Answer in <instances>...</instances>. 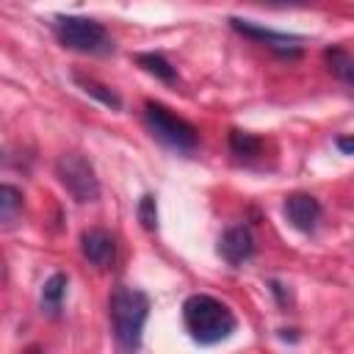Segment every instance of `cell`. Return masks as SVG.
Here are the masks:
<instances>
[{
    "mask_svg": "<svg viewBox=\"0 0 354 354\" xmlns=\"http://www.w3.org/2000/svg\"><path fill=\"white\" fill-rule=\"evenodd\" d=\"M183 324L188 335L202 346L221 343L235 332L232 310L207 293H194L183 301Z\"/></svg>",
    "mask_w": 354,
    "mask_h": 354,
    "instance_id": "1",
    "label": "cell"
},
{
    "mask_svg": "<svg viewBox=\"0 0 354 354\" xmlns=\"http://www.w3.org/2000/svg\"><path fill=\"white\" fill-rule=\"evenodd\" d=\"M108 313H111L116 346L122 351H138L141 348V332H144V324L149 315V296L138 288L119 285L111 293Z\"/></svg>",
    "mask_w": 354,
    "mask_h": 354,
    "instance_id": "2",
    "label": "cell"
},
{
    "mask_svg": "<svg viewBox=\"0 0 354 354\" xmlns=\"http://www.w3.org/2000/svg\"><path fill=\"white\" fill-rule=\"evenodd\" d=\"M144 122L152 130V136L158 141H163L171 149L180 152H191L199 144V133L194 124H188L185 119H180L177 113H171L166 105L160 102H147L144 105Z\"/></svg>",
    "mask_w": 354,
    "mask_h": 354,
    "instance_id": "3",
    "label": "cell"
},
{
    "mask_svg": "<svg viewBox=\"0 0 354 354\" xmlns=\"http://www.w3.org/2000/svg\"><path fill=\"white\" fill-rule=\"evenodd\" d=\"M53 30L58 36V41L69 50L77 53H108L113 50L111 36L105 33V28L88 17H55Z\"/></svg>",
    "mask_w": 354,
    "mask_h": 354,
    "instance_id": "4",
    "label": "cell"
},
{
    "mask_svg": "<svg viewBox=\"0 0 354 354\" xmlns=\"http://www.w3.org/2000/svg\"><path fill=\"white\" fill-rule=\"evenodd\" d=\"M55 174L75 202H94L100 196V180L94 174V166L83 155L77 152L61 155L55 160Z\"/></svg>",
    "mask_w": 354,
    "mask_h": 354,
    "instance_id": "5",
    "label": "cell"
},
{
    "mask_svg": "<svg viewBox=\"0 0 354 354\" xmlns=\"http://www.w3.org/2000/svg\"><path fill=\"white\" fill-rule=\"evenodd\" d=\"M230 25H232L238 33H243V36H249V39H254V41H263L266 47L277 50L279 55H299V41H301L299 36L279 33V30H268V28H260V25H254V22H249V19H238V17H232Z\"/></svg>",
    "mask_w": 354,
    "mask_h": 354,
    "instance_id": "6",
    "label": "cell"
},
{
    "mask_svg": "<svg viewBox=\"0 0 354 354\" xmlns=\"http://www.w3.org/2000/svg\"><path fill=\"white\" fill-rule=\"evenodd\" d=\"M218 254L230 263V266H241L254 254V238L246 227H230L221 238H218Z\"/></svg>",
    "mask_w": 354,
    "mask_h": 354,
    "instance_id": "7",
    "label": "cell"
},
{
    "mask_svg": "<svg viewBox=\"0 0 354 354\" xmlns=\"http://www.w3.org/2000/svg\"><path fill=\"white\" fill-rule=\"evenodd\" d=\"M285 216H288V221H290L296 230L310 232V230L318 224V218H321V205H318V199L310 196V194H290V196L285 199Z\"/></svg>",
    "mask_w": 354,
    "mask_h": 354,
    "instance_id": "8",
    "label": "cell"
},
{
    "mask_svg": "<svg viewBox=\"0 0 354 354\" xmlns=\"http://www.w3.org/2000/svg\"><path fill=\"white\" fill-rule=\"evenodd\" d=\"M80 249L83 257L97 268H108L116 257V243L105 230H86L80 235Z\"/></svg>",
    "mask_w": 354,
    "mask_h": 354,
    "instance_id": "9",
    "label": "cell"
},
{
    "mask_svg": "<svg viewBox=\"0 0 354 354\" xmlns=\"http://www.w3.org/2000/svg\"><path fill=\"white\" fill-rule=\"evenodd\" d=\"M136 64H138L144 72H149V75H155L158 80H163V83H177V69H174L163 55H158V53H138V55H136Z\"/></svg>",
    "mask_w": 354,
    "mask_h": 354,
    "instance_id": "10",
    "label": "cell"
},
{
    "mask_svg": "<svg viewBox=\"0 0 354 354\" xmlns=\"http://www.w3.org/2000/svg\"><path fill=\"white\" fill-rule=\"evenodd\" d=\"M66 274H53L47 282H44V288H41V307L47 310V313H58L61 310V301H64V296H66Z\"/></svg>",
    "mask_w": 354,
    "mask_h": 354,
    "instance_id": "11",
    "label": "cell"
},
{
    "mask_svg": "<svg viewBox=\"0 0 354 354\" xmlns=\"http://www.w3.org/2000/svg\"><path fill=\"white\" fill-rule=\"evenodd\" d=\"M230 149H232L238 158H254V155L263 152V141H260L254 133L230 130Z\"/></svg>",
    "mask_w": 354,
    "mask_h": 354,
    "instance_id": "12",
    "label": "cell"
},
{
    "mask_svg": "<svg viewBox=\"0 0 354 354\" xmlns=\"http://www.w3.org/2000/svg\"><path fill=\"white\" fill-rule=\"evenodd\" d=\"M22 210V194L14 185L0 183V221H14Z\"/></svg>",
    "mask_w": 354,
    "mask_h": 354,
    "instance_id": "13",
    "label": "cell"
},
{
    "mask_svg": "<svg viewBox=\"0 0 354 354\" xmlns=\"http://www.w3.org/2000/svg\"><path fill=\"white\" fill-rule=\"evenodd\" d=\"M75 80L83 86V91H86V94L97 97L102 105H108V108H113V111H119V108H122V100H119L108 86H102V83H97V80H86V77H75Z\"/></svg>",
    "mask_w": 354,
    "mask_h": 354,
    "instance_id": "14",
    "label": "cell"
},
{
    "mask_svg": "<svg viewBox=\"0 0 354 354\" xmlns=\"http://www.w3.org/2000/svg\"><path fill=\"white\" fill-rule=\"evenodd\" d=\"M326 61L332 64V72H335L343 83H351V66H354V61H351V55H348L343 47L326 50Z\"/></svg>",
    "mask_w": 354,
    "mask_h": 354,
    "instance_id": "15",
    "label": "cell"
},
{
    "mask_svg": "<svg viewBox=\"0 0 354 354\" xmlns=\"http://www.w3.org/2000/svg\"><path fill=\"white\" fill-rule=\"evenodd\" d=\"M136 213H138V221H141V227H144L147 232L158 230V205H155V196H152V194H144V196L138 199Z\"/></svg>",
    "mask_w": 354,
    "mask_h": 354,
    "instance_id": "16",
    "label": "cell"
},
{
    "mask_svg": "<svg viewBox=\"0 0 354 354\" xmlns=\"http://www.w3.org/2000/svg\"><path fill=\"white\" fill-rule=\"evenodd\" d=\"M337 147H340V152H346V155L354 149V144H351L348 138H337Z\"/></svg>",
    "mask_w": 354,
    "mask_h": 354,
    "instance_id": "17",
    "label": "cell"
},
{
    "mask_svg": "<svg viewBox=\"0 0 354 354\" xmlns=\"http://www.w3.org/2000/svg\"><path fill=\"white\" fill-rule=\"evenodd\" d=\"M268 3H285V6H293V3H304V0H268Z\"/></svg>",
    "mask_w": 354,
    "mask_h": 354,
    "instance_id": "18",
    "label": "cell"
}]
</instances>
